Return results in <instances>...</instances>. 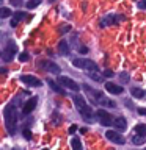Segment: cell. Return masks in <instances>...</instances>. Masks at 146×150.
Instances as JSON below:
<instances>
[{"label":"cell","mask_w":146,"mask_h":150,"mask_svg":"<svg viewBox=\"0 0 146 150\" xmlns=\"http://www.w3.org/2000/svg\"><path fill=\"white\" fill-rule=\"evenodd\" d=\"M3 117H5V127H6L8 133L14 134L16 133V125H17V112H16V106L13 103H8L5 106Z\"/></svg>","instance_id":"6da1fadb"},{"label":"cell","mask_w":146,"mask_h":150,"mask_svg":"<svg viewBox=\"0 0 146 150\" xmlns=\"http://www.w3.org/2000/svg\"><path fill=\"white\" fill-rule=\"evenodd\" d=\"M72 102H74L75 108H77V111L80 112V116H82L85 120L91 122L93 120V111H91V108L88 106V103L85 102V98L80 97V96H72Z\"/></svg>","instance_id":"7a4b0ae2"},{"label":"cell","mask_w":146,"mask_h":150,"mask_svg":"<svg viewBox=\"0 0 146 150\" xmlns=\"http://www.w3.org/2000/svg\"><path fill=\"white\" fill-rule=\"evenodd\" d=\"M72 66L74 67H79V69H85L88 72H97L99 70V66L93 59H85V58H75L72 61Z\"/></svg>","instance_id":"3957f363"},{"label":"cell","mask_w":146,"mask_h":150,"mask_svg":"<svg viewBox=\"0 0 146 150\" xmlns=\"http://www.w3.org/2000/svg\"><path fill=\"white\" fill-rule=\"evenodd\" d=\"M17 53V47L14 44L13 41H6V45H5V49L2 52V59L5 63H8V61H13L14 55Z\"/></svg>","instance_id":"277c9868"},{"label":"cell","mask_w":146,"mask_h":150,"mask_svg":"<svg viewBox=\"0 0 146 150\" xmlns=\"http://www.w3.org/2000/svg\"><path fill=\"white\" fill-rule=\"evenodd\" d=\"M58 83H60L63 88L71 89V91H75V92H77L79 89H80V86H79L77 83H75V80L66 77V75H60V77H58Z\"/></svg>","instance_id":"5b68a950"},{"label":"cell","mask_w":146,"mask_h":150,"mask_svg":"<svg viewBox=\"0 0 146 150\" xmlns=\"http://www.w3.org/2000/svg\"><path fill=\"white\" fill-rule=\"evenodd\" d=\"M124 16H115V14H108L102 19L101 22H99V25L101 27H108V25H118L121 21H124Z\"/></svg>","instance_id":"8992f818"},{"label":"cell","mask_w":146,"mask_h":150,"mask_svg":"<svg viewBox=\"0 0 146 150\" xmlns=\"http://www.w3.org/2000/svg\"><path fill=\"white\" fill-rule=\"evenodd\" d=\"M96 117H97V120L101 122V125H105V127H108V125H113V117L110 116V112H107L105 110H97L96 111Z\"/></svg>","instance_id":"52a82bcc"},{"label":"cell","mask_w":146,"mask_h":150,"mask_svg":"<svg viewBox=\"0 0 146 150\" xmlns=\"http://www.w3.org/2000/svg\"><path fill=\"white\" fill-rule=\"evenodd\" d=\"M39 67L46 69V70H49V72L55 74V75H58V74L61 72L60 66H58V64H55V63H52V61H41V63H39Z\"/></svg>","instance_id":"ba28073f"},{"label":"cell","mask_w":146,"mask_h":150,"mask_svg":"<svg viewBox=\"0 0 146 150\" xmlns=\"http://www.w3.org/2000/svg\"><path fill=\"white\" fill-rule=\"evenodd\" d=\"M105 136H107V139H108V141H112V142H115V144L122 145V144L126 142V139L122 138L120 133H116V131H113V130H108L107 133H105Z\"/></svg>","instance_id":"9c48e42d"},{"label":"cell","mask_w":146,"mask_h":150,"mask_svg":"<svg viewBox=\"0 0 146 150\" xmlns=\"http://www.w3.org/2000/svg\"><path fill=\"white\" fill-rule=\"evenodd\" d=\"M21 81L28 84V86H41V84H42V81H41L39 78H36L35 75H22Z\"/></svg>","instance_id":"30bf717a"},{"label":"cell","mask_w":146,"mask_h":150,"mask_svg":"<svg viewBox=\"0 0 146 150\" xmlns=\"http://www.w3.org/2000/svg\"><path fill=\"white\" fill-rule=\"evenodd\" d=\"M36 100H38L36 97H31L30 100H27V102H25V105L22 106V112H24V116L30 114V112H31L33 110H35V106H36Z\"/></svg>","instance_id":"8fae6325"},{"label":"cell","mask_w":146,"mask_h":150,"mask_svg":"<svg viewBox=\"0 0 146 150\" xmlns=\"http://www.w3.org/2000/svg\"><path fill=\"white\" fill-rule=\"evenodd\" d=\"M105 89H107L110 94H122V91H124V88L118 86V84L112 83V81H107V83H105Z\"/></svg>","instance_id":"7c38bea8"},{"label":"cell","mask_w":146,"mask_h":150,"mask_svg":"<svg viewBox=\"0 0 146 150\" xmlns=\"http://www.w3.org/2000/svg\"><path fill=\"white\" fill-rule=\"evenodd\" d=\"M25 17V13H22V11H16V13H13V19H11V28H14V27H17L19 25V22L22 21V19Z\"/></svg>","instance_id":"4fadbf2b"},{"label":"cell","mask_w":146,"mask_h":150,"mask_svg":"<svg viewBox=\"0 0 146 150\" xmlns=\"http://www.w3.org/2000/svg\"><path fill=\"white\" fill-rule=\"evenodd\" d=\"M113 125H115V128H118V130H126L127 128V122H126L124 117H116L115 122H113Z\"/></svg>","instance_id":"5bb4252c"},{"label":"cell","mask_w":146,"mask_h":150,"mask_svg":"<svg viewBox=\"0 0 146 150\" xmlns=\"http://www.w3.org/2000/svg\"><path fill=\"white\" fill-rule=\"evenodd\" d=\"M58 50H60V53L64 55V56L69 55V45H68V42H66L64 39H61L58 42Z\"/></svg>","instance_id":"9a60e30c"},{"label":"cell","mask_w":146,"mask_h":150,"mask_svg":"<svg viewBox=\"0 0 146 150\" xmlns=\"http://www.w3.org/2000/svg\"><path fill=\"white\" fill-rule=\"evenodd\" d=\"M97 103H101L102 106H107V108H115L116 106V103L110 100V98H105V97H102L101 100H97Z\"/></svg>","instance_id":"2e32d148"},{"label":"cell","mask_w":146,"mask_h":150,"mask_svg":"<svg viewBox=\"0 0 146 150\" xmlns=\"http://www.w3.org/2000/svg\"><path fill=\"white\" fill-rule=\"evenodd\" d=\"M47 84H49V86L52 88V91H55V92H58V94H64V91L63 89H61L58 84H57L54 80H50V78H47Z\"/></svg>","instance_id":"e0dca14e"},{"label":"cell","mask_w":146,"mask_h":150,"mask_svg":"<svg viewBox=\"0 0 146 150\" xmlns=\"http://www.w3.org/2000/svg\"><path fill=\"white\" fill-rule=\"evenodd\" d=\"M130 94H132L135 98H141V97L146 96V92L143 91V89H140V88H132V89H130Z\"/></svg>","instance_id":"ac0fdd59"},{"label":"cell","mask_w":146,"mask_h":150,"mask_svg":"<svg viewBox=\"0 0 146 150\" xmlns=\"http://www.w3.org/2000/svg\"><path fill=\"white\" fill-rule=\"evenodd\" d=\"M71 145H72V150H83L82 149V142H80L79 138H72V139H71Z\"/></svg>","instance_id":"d6986e66"},{"label":"cell","mask_w":146,"mask_h":150,"mask_svg":"<svg viewBox=\"0 0 146 150\" xmlns=\"http://www.w3.org/2000/svg\"><path fill=\"white\" fill-rule=\"evenodd\" d=\"M135 133L140 136H146V124H138L135 127Z\"/></svg>","instance_id":"ffe728a7"},{"label":"cell","mask_w":146,"mask_h":150,"mask_svg":"<svg viewBox=\"0 0 146 150\" xmlns=\"http://www.w3.org/2000/svg\"><path fill=\"white\" fill-rule=\"evenodd\" d=\"M145 136H140V134H137V136H134L132 138V142H134L135 145H141V144H145Z\"/></svg>","instance_id":"44dd1931"},{"label":"cell","mask_w":146,"mask_h":150,"mask_svg":"<svg viewBox=\"0 0 146 150\" xmlns=\"http://www.w3.org/2000/svg\"><path fill=\"white\" fill-rule=\"evenodd\" d=\"M9 16H11V9H9V8L3 6L2 9H0V17H2V19H6Z\"/></svg>","instance_id":"7402d4cb"},{"label":"cell","mask_w":146,"mask_h":150,"mask_svg":"<svg viewBox=\"0 0 146 150\" xmlns=\"http://www.w3.org/2000/svg\"><path fill=\"white\" fill-rule=\"evenodd\" d=\"M39 3H41V0H28V2H27V8L33 9V8H36Z\"/></svg>","instance_id":"603a6c76"},{"label":"cell","mask_w":146,"mask_h":150,"mask_svg":"<svg viewBox=\"0 0 146 150\" xmlns=\"http://www.w3.org/2000/svg\"><path fill=\"white\" fill-rule=\"evenodd\" d=\"M89 78H93L94 81H102V75H99L97 72H88Z\"/></svg>","instance_id":"cb8c5ba5"},{"label":"cell","mask_w":146,"mask_h":150,"mask_svg":"<svg viewBox=\"0 0 146 150\" xmlns=\"http://www.w3.org/2000/svg\"><path fill=\"white\" fill-rule=\"evenodd\" d=\"M120 78H121L122 83H127V81L130 80V77H129V74H127V72H121V74H120Z\"/></svg>","instance_id":"d4e9b609"},{"label":"cell","mask_w":146,"mask_h":150,"mask_svg":"<svg viewBox=\"0 0 146 150\" xmlns=\"http://www.w3.org/2000/svg\"><path fill=\"white\" fill-rule=\"evenodd\" d=\"M24 138H25V139H31V131L28 128H24Z\"/></svg>","instance_id":"484cf974"},{"label":"cell","mask_w":146,"mask_h":150,"mask_svg":"<svg viewBox=\"0 0 146 150\" xmlns=\"http://www.w3.org/2000/svg\"><path fill=\"white\" fill-rule=\"evenodd\" d=\"M27 59H28V53H25V52L19 55V61H22V63H24V61H27Z\"/></svg>","instance_id":"4316f807"},{"label":"cell","mask_w":146,"mask_h":150,"mask_svg":"<svg viewBox=\"0 0 146 150\" xmlns=\"http://www.w3.org/2000/svg\"><path fill=\"white\" fill-rule=\"evenodd\" d=\"M104 77H107V78H110V77H113V70H110V69H107L105 72H104Z\"/></svg>","instance_id":"83f0119b"},{"label":"cell","mask_w":146,"mask_h":150,"mask_svg":"<svg viewBox=\"0 0 146 150\" xmlns=\"http://www.w3.org/2000/svg\"><path fill=\"white\" fill-rule=\"evenodd\" d=\"M138 8L140 9H146V0H140V2H138Z\"/></svg>","instance_id":"f1b7e54d"},{"label":"cell","mask_w":146,"mask_h":150,"mask_svg":"<svg viewBox=\"0 0 146 150\" xmlns=\"http://www.w3.org/2000/svg\"><path fill=\"white\" fill-rule=\"evenodd\" d=\"M79 52L82 55H85V53H88V47H85V45H80V49H79Z\"/></svg>","instance_id":"f546056e"},{"label":"cell","mask_w":146,"mask_h":150,"mask_svg":"<svg viewBox=\"0 0 146 150\" xmlns=\"http://www.w3.org/2000/svg\"><path fill=\"white\" fill-rule=\"evenodd\" d=\"M68 131H69V133H71V134H74V133H75V131H77V125H71Z\"/></svg>","instance_id":"4dcf8cb0"},{"label":"cell","mask_w":146,"mask_h":150,"mask_svg":"<svg viewBox=\"0 0 146 150\" xmlns=\"http://www.w3.org/2000/svg\"><path fill=\"white\" fill-rule=\"evenodd\" d=\"M137 111H138V114H140V116H146V108H138Z\"/></svg>","instance_id":"1f68e13d"},{"label":"cell","mask_w":146,"mask_h":150,"mask_svg":"<svg viewBox=\"0 0 146 150\" xmlns=\"http://www.w3.org/2000/svg\"><path fill=\"white\" fill-rule=\"evenodd\" d=\"M9 2H11L13 5H16V6H21V5H22L21 0H9Z\"/></svg>","instance_id":"d6a6232c"},{"label":"cell","mask_w":146,"mask_h":150,"mask_svg":"<svg viewBox=\"0 0 146 150\" xmlns=\"http://www.w3.org/2000/svg\"><path fill=\"white\" fill-rule=\"evenodd\" d=\"M124 103H126V106H127V108H130V110L134 108V103H132V102H129V100L126 102V100H124Z\"/></svg>","instance_id":"836d02e7"},{"label":"cell","mask_w":146,"mask_h":150,"mask_svg":"<svg viewBox=\"0 0 146 150\" xmlns=\"http://www.w3.org/2000/svg\"><path fill=\"white\" fill-rule=\"evenodd\" d=\"M60 31H61V33H66V31H69V27H64V28H61Z\"/></svg>","instance_id":"e575fe53"},{"label":"cell","mask_w":146,"mask_h":150,"mask_svg":"<svg viewBox=\"0 0 146 150\" xmlns=\"http://www.w3.org/2000/svg\"><path fill=\"white\" fill-rule=\"evenodd\" d=\"M13 150H19V149H13Z\"/></svg>","instance_id":"d590c367"},{"label":"cell","mask_w":146,"mask_h":150,"mask_svg":"<svg viewBox=\"0 0 146 150\" xmlns=\"http://www.w3.org/2000/svg\"><path fill=\"white\" fill-rule=\"evenodd\" d=\"M42 150H47V149H42Z\"/></svg>","instance_id":"8d00e7d4"},{"label":"cell","mask_w":146,"mask_h":150,"mask_svg":"<svg viewBox=\"0 0 146 150\" xmlns=\"http://www.w3.org/2000/svg\"><path fill=\"white\" fill-rule=\"evenodd\" d=\"M145 150H146V149H145Z\"/></svg>","instance_id":"74e56055"}]
</instances>
